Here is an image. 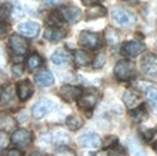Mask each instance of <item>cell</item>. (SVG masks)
I'll list each match as a JSON object with an SVG mask.
<instances>
[{"label": "cell", "mask_w": 157, "mask_h": 156, "mask_svg": "<svg viewBox=\"0 0 157 156\" xmlns=\"http://www.w3.org/2000/svg\"><path fill=\"white\" fill-rule=\"evenodd\" d=\"M110 14L114 23H117L118 26H122V27H129L136 22V17H134L133 12L130 10L122 7V6L113 7Z\"/></svg>", "instance_id": "1"}, {"label": "cell", "mask_w": 157, "mask_h": 156, "mask_svg": "<svg viewBox=\"0 0 157 156\" xmlns=\"http://www.w3.org/2000/svg\"><path fill=\"white\" fill-rule=\"evenodd\" d=\"M114 75L121 82L132 80L136 76V65L130 60H121L118 61L115 68H114Z\"/></svg>", "instance_id": "2"}, {"label": "cell", "mask_w": 157, "mask_h": 156, "mask_svg": "<svg viewBox=\"0 0 157 156\" xmlns=\"http://www.w3.org/2000/svg\"><path fill=\"white\" fill-rule=\"evenodd\" d=\"M78 44H80L81 46H86L91 50H95L102 46V38H100V35L98 33L84 30L78 35Z\"/></svg>", "instance_id": "3"}, {"label": "cell", "mask_w": 157, "mask_h": 156, "mask_svg": "<svg viewBox=\"0 0 157 156\" xmlns=\"http://www.w3.org/2000/svg\"><path fill=\"white\" fill-rule=\"evenodd\" d=\"M54 107H56V103L53 100H50L48 98H41L34 106H33L31 114L35 119H41V118H44L48 113H50Z\"/></svg>", "instance_id": "4"}, {"label": "cell", "mask_w": 157, "mask_h": 156, "mask_svg": "<svg viewBox=\"0 0 157 156\" xmlns=\"http://www.w3.org/2000/svg\"><path fill=\"white\" fill-rule=\"evenodd\" d=\"M142 72L148 76H157V56L155 53H146L141 58Z\"/></svg>", "instance_id": "5"}, {"label": "cell", "mask_w": 157, "mask_h": 156, "mask_svg": "<svg viewBox=\"0 0 157 156\" xmlns=\"http://www.w3.org/2000/svg\"><path fill=\"white\" fill-rule=\"evenodd\" d=\"M145 50V45L140 41H126L121 46V52L127 57H136Z\"/></svg>", "instance_id": "6"}, {"label": "cell", "mask_w": 157, "mask_h": 156, "mask_svg": "<svg viewBox=\"0 0 157 156\" xmlns=\"http://www.w3.org/2000/svg\"><path fill=\"white\" fill-rule=\"evenodd\" d=\"M31 140H33L31 133L23 128L15 129L11 135V141L16 147H26V145H29L31 142Z\"/></svg>", "instance_id": "7"}, {"label": "cell", "mask_w": 157, "mask_h": 156, "mask_svg": "<svg viewBox=\"0 0 157 156\" xmlns=\"http://www.w3.org/2000/svg\"><path fill=\"white\" fill-rule=\"evenodd\" d=\"M60 14L63 15L64 21L68 23H76L81 18V10L75 6H64L60 10Z\"/></svg>", "instance_id": "8"}, {"label": "cell", "mask_w": 157, "mask_h": 156, "mask_svg": "<svg viewBox=\"0 0 157 156\" xmlns=\"http://www.w3.org/2000/svg\"><path fill=\"white\" fill-rule=\"evenodd\" d=\"M8 42H10V46H11L12 52H14L15 54H18V56H21V54H25L26 52H27L29 44H27V41H26L23 37H21V35L12 34L11 37H10V41Z\"/></svg>", "instance_id": "9"}, {"label": "cell", "mask_w": 157, "mask_h": 156, "mask_svg": "<svg viewBox=\"0 0 157 156\" xmlns=\"http://www.w3.org/2000/svg\"><path fill=\"white\" fill-rule=\"evenodd\" d=\"M81 94H83V90L80 87H75V86H63L58 91V95L64 100H67V102L77 100Z\"/></svg>", "instance_id": "10"}, {"label": "cell", "mask_w": 157, "mask_h": 156, "mask_svg": "<svg viewBox=\"0 0 157 156\" xmlns=\"http://www.w3.org/2000/svg\"><path fill=\"white\" fill-rule=\"evenodd\" d=\"M98 98H99L98 94L94 92V91H86V92L83 91L80 98L77 99L78 107H81V109H84V110L94 109V106L96 105V102H98Z\"/></svg>", "instance_id": "11"}, {"label": "cell", "mask_w": 157, "mask_h": 156, "mask_svg": "<svg viewBox=\"0 0 157 156\" xmlns=\"http://www.w3.org/2000/svg\"><path fill=\"white\" fill-rule=\"evenodd\" d=\"M18 31L21 33L22 35H25V37L27 38H34L37 37L38 33H39V25L37 23V22H23V23L18 25Z\"/></svg>", "instance_id": "12"}, {"label": "cell", "mask_w": 157, "mask_h": 156, "mask_svg": "<svg viewBox=\"0 0 157 156\" xmlns=\"http://www.w3.org/2000/svg\"><path fill=\"white\" fill-rule=\"evenodd\" d=\"M77 141H78V144L86 148H98L102 145V138H100V136L95 135V133H86V135L80 136Z\"/></svg>", "instance_id": "13"}, {"label": "cell", "mask_w": 157, "mask_h": 156, "mask_svg": "<svg viewBox=\"0 0 157 156\" xmlns=\"http://www.w3.org/2000/svg\"><path fill=\"white\" fill-rule=\"evenodd\" d=\"M34 82L41 87H49L54 83V76L50 71L42 69L34 75Z\"/></svg>", "instance_id": "14"}, {"label": "cell", "mask_w": 157, "mask_h": 156, "mask_svg": "<svg viewBox=\"0 0 157 156\" xmlns=\"http://www.w3.org/2000/svg\"><path fill=\"white\" fill-rule=\"evenodd\" d=\"M16 92H18V96L21 100H27L33 95V92H34L31 82L30 80H22V82H19L18 86H16Z\"/></svg>", "instance_id": "15"}, {"label": "cell", "mask_w": 157, "mask_h": 156, "mask_svg": "<svg viewBox=\"0 0 157 156\" xmlns=\"http://www.w3.org/2000/svg\"><path fill=\"white\" fill-rule=\"evenodd\" d=\"M65 35H67V30L61 27H48L44 33L45 40H48L49 42H58L65 38Z\"/></svg>", "instance_id": "16"}, {"label": "cell", "mask_w": 157, "mask_h": 156, "mask_svg": "<svg viewBox=\"0 0 157 156\" xmlns=\"http://www.w3.org/2000/svg\"><path fill=\"white\" fill-rule=\"evenodd\" d=\"M15 126H16V121L14 117L6 114V113H0V132L3 133L14 132Z\"/></svg>", "instance_id": "17"}, {"label": "cell", "mask_w": 157, "mask_h": 156, "mask_svg": "<svg viewBox=\"0 0 157 156\" xmlns=\"http://www.w3.org/2000/svg\"><path fill=\"white\" fill-rule=\"evenodd\" d=\"M73 60L77 67H87L91 63V56L88 52L78 49L73 52Z\"/></svg>", "instance_id": "18"}, {"label": "cell", "mask_w": 157, "mask_h": 156, "mask_svg": "<svg viewBox=\"0 0 157 156\" xmlns=\"http://www.w3.org/2000/svg\"><path fill=\"white\" fill-rule=\"evenodd\" d=\"M49 137H50V141H53L56 145H65L69 142V135L63 129L54 131L53 133L49 135Z\"/></svg>", "instance_id": "19"}, {"label": "cell", "mask_w": 157, "mask_h": 156, "mask_svg": "<svg viewBox=\"0 0 157 156\" xmlns=\"http://www.w3.org/2000/svg\"><path fill=\"white\" fill-rule=\"evenodd\" d=\"M140 100H141V96L134 90H127L126 92L123 94V102H125V105L127 107H130V109H132V107L134 109V106L138 105Z\"/></svg>", "instance_id": "20"}, {"label": "cell", "mask_w": 157, "mask_h": 156, "mask_svg": "<svg viewBox=\"0 0 157 156\" xmlns=\"http://www.w3.org/2000/svg\"><path fill=\"white\" fill-rule=\"evenodd\" d=\"M106 14H107V10L103 6H100V4L92 6L87 11V21H94V19H98V18H103V17H106Z\"/></svg>", "instance_id": "21"}, {"label": "cell", "mask_w": 157, "mask_h": 156, "mask_svg": "<svg viewBox=\"0 0 157 156\" xmlns=\"http://www.w3.org/2000/svg\"><path fill=\"white\" fill-rule=\"evenodd\" d=\"M65 123H67V128L69 129V131H77V129H80L81 126H83V118H81L80 115L77 114H72L67 118V121H65Z\"/></svg>", "instance_id": "22"}, {"label": "cell", "mask_w": 157, "mask_h": 156, "mask_svg": "<svg viewBox=\"0 0 157 156\" xmlns=\"http://www.w3.org/2000/svg\"><path fill=\"white\" fill-rule=\"evenodd\" d=\"M64 18L63 15L58 12H52L50 15L46 18V23L49 25V27H61V25L64 23Z\"/></svg>", "instance_id": "23"}, {"label": "cell", "mask_w": 157, "mask_h": 156, "mask_svg": "<svg viewBox=\"0 0 157 156\" xmlns=\"http://www.w3.org/2000/svg\"><path fill=\"white\" fill-rule=\"evenodd\" d=\"M130 117H132L133 121H136V122L144 121V118H146V107H145V105H140L138 107L133 109L132 111H130Z\"/></svg>", "instance_id": "24"}, {"label": "cell", "mask_w": 157, "mask_h": 156, "mask_svg": "<svg viewBox=\"0 0 157 156\" xmlns=\"http://www.w3.org/2000/svg\"><path fill=\"white\" fill-rule=\"evenodd\" d=\"M52 61L56 64V65H61V64L67 63L68 61V53L65 49H57L54 52L53 54H52Z\"/></svg>", "instance_id": "25"}, {"label": "cell", "mask_w": 157, "mask_h": 156, "mask_svg": "<svg viewBox=\"0 0 157 156\" xmlns=\"http://www.w3.org/2000/svg\"><path fill=\"white\" fill-rule=\"evenodd\" d=\"M127 141H129L130 149H132V152H133L134 156H146V152L144 151V148H141V145H140L134 138L132 140V137H129V138H127Z\"/></svg>", "instance_id": "26"}, {"label": "cell", "mask_w": 157, "mask_h": 156, "mask_svg": "<svg viewBox=\"0 0 157 156\" xmlns=\"http://www.w3.org/2000/svg\"><path fill=\"white\" fill-rule=\"evenodd\" d=\"M42 64H44V60H42V57L37 53L30 54V57L27 58V65H29V68H31V69L39 68Z\"/></svg>", "instance_id": "27"}, {"label": "cell", "mask_w": 157, "mask_h": 156, "mask_svg": "<svg viewBox=\"0 0 157 156\" xmlns=\"http://www.w3.org/2000/svg\"><path fill=\"white\" fill-rule=\"evenodd\" d=\"M145 94H146V98L149 99L150 105L153 106V109L157 110V88L156 87L149 86L148 88L145 90Z\"/></svg>", "instance_id": "28"}, {"label": "cell", "mask_w": 157, "mask_h": 156, "mask_svg": "<svg viewBox=\"0 0 157 156\" xmlns=\"http://www.w3.org/2000/svg\"><path fill=\"white\" fill-rule=\"evenodd\" d=\"M0 100H2L3 105H8L10 102H12V100H14V88H12L11 86L7 87V88L2 92Z\"/></svg>", "instance_id": "29"}, {"label": "cell", "mask_w": 157, "mask_h": 156, "mask_svg": "<svg viewBox=\"0 0 157 156\" xmlns=\"http://www.w3.org/2000/svg\"><path fill=\"white\" fill-rule=\"evenodd\" d=\"M106 34H107L106 38H107V42H109V45H115L117 42L119 41V38H118V34L113 30V29H107Z\"/></svg>", "instance_id": "30"}, {"label": "cell", "mask_w": 157, "mask_h": 156, "mask_svg": "<svg viewBox=\"0 0 157 156\" xmlns=\"http://www.w3.org/2000/svg\"><path fill=\"white\" fill-rule=\"evenodd\" d=\"M53 156H76V154H75L73 149H71L68 147H61L54 152Z\"/></svg>", "instance_id": "31"}, {"label": "cell", "mask_w": 157, "mask_h": 156, "mask_svg": "<svg viewBox=\"0 0 157 156\" xmlns=\"http://www.w3.org/2000/svg\"><path fill=\"white\" fill-rule=\"evenodd\" d=\"M104 64H106V54H104V53H99L96 57H95L92 65H94V68L99 69V68H102Z\"/></svg>", "instance_id": "32"}, {"label": "cell", "mask_w": 157, "mask_h": 156, "mask_svg": "<svg viewBox=\"0 0 157 156\" xmlns=\"http://www.w3.org/2000/svg\"><path fill=\"white\" fill-rule=\"evenodd\" d=\"M109 155L110 156H127L125 148H122L121 145H114V147L111 148V151H110Z\"/></svg>", "instance_id": "33"}, {"label": "cell", "mask_w": 157, "mask_h": 156, "mask_svg": "<svg viewBox=\"0 0 157 156\" xmlns=\"http://www.w3.org/2000/svg\"><path fill=\"white\" fill-rule=\"evenodd\" d=\"M8 14H11V6H0V21H6L8 17Z\"/></svg>", "instance_id": "34"}, {"label": "cell", "mask_w": 157, "mask_h": 156, "mask_svg": "<svg viewBox=\"0 0 157 156\" xmlns=\"http://www.w3.org/2000/svg\"><path fill=\"white\" fill-rule=\"evenodd\" d=\"M8 31H10L8 23L4 21H0V38H4L8 34Z\"/></svg>", "instance_id": "35"}, {"label": "cell", "mask_w": 157, "mask_h": 156, "mask_svg": "<svg viewBox=\"0 0 157 156\" xmlns=\"http://www.w3.org/2000/svg\"><path fill=\"white\" fill-rule=\"evenodd\" d=\"M7 144H8L7 136H6L4 133H0V152H2L6 147H7Z\"/></svg>", "instance_id": "36"}, {"label": "cell", "mask_w": 157, "mask_h": 156, "mask_svg": "<svg viewBox=\"0 0 157 156\" xmlns=\"http://www.w3.org/2000/svg\"><path fill=\"white\" fill-rule=\"evenodd\" d=\"M142 136H145V140H152V137L155 136V131L153 129H144L142 131Z\"/></svg>", "instance_id": "37"}, {"label": "cell", "mask_w": 157, "mask_h": 156, "mask_svg": "<svg viewBox=\"0 0 157 156\" xmlns=\"http://www.w3.org/2000/svg\"><path fill=\"white\" fill-rule=\"evenodd\" d=\"M25 72V68L22 65H14L12 67V73L16 75V76H21V75H23Z\"/></svg>", "instance_id": "38"}, {"label": "cell", "mask_w": 157, "mask_h": 156, "mask_svg": "<svg viewBox=\"0 0 157 156\" xmlns=\"http://www.w3.org/2000/svg\"><path fill=\"white\" fill-rule=\"evenodd\" d=\"M81 3H83L84 6H90V7H92V6L99 4L100 0H81Z\"/></svg>", "instance_id": "39"}, {"label": "cell", "mask_w": 157, "mask_h": 156, "mask_svg": "<svg viewBox=\"0 0 157 156\" xmlns=\"http://www.w3.org/2000/svg\"><path fill=\"white\" fill-rule=\"evenodd\" d=\"M7 156H22V152L19 149H11V151H8Z\"/></svg>", "instance_id": "40"}, {"label": "cell", "mask_w": 157, "mask_h": 156, "mask_svg": "<svg viewBox=\"0 0 157 156\" xmlns=\"http://www.w3.org/2000/svg\"><path fill=\"white\" fill-rule=\"evenodd\" d=\"M44 2H46V4L49 6H58L63 3V0H44Z\"/></svg>", "instance_id": "41"}, {"label": "cell", "mask_w": 157, "mask_h": 156, "mask_svg": "<svg viewBox=\"0 0 157 156\" xmlns=\"http://www.w3.org/2000/svg\"><path fill=\"white\" fill-rule=\"evenodd\" d=\"M6 80H7V77H6V75L3 73L2 71H0V84H2V83H4Z\"/></svg>", "instance_id": "42"}, {"label": "cell", "mask_w": 157, "mask_h": 156, "mask_svg": "<svg viewBox=\"0 0 157 156\" xmlns=\"http://www.w3.org/2000/svg\"><path fill=\"white\" fill-rule=\"evenodd\" d=\"M95 156H110V155L107 154L106 151H100V152H98V154H95Z\"/></svg>", "instance_id": "43"}, {"label": "cell", "mask_w": 157, "mask_h": 156, "mask_svg": "<svg viewBox=\"0 0 157 156\" xmlns=\"http://www.w3.org/2000/svg\"><path fill=\"white\" fill-rule=\"evenodd\" d=\"M30 156H44V155H42V154H39V152H33V154H31Z\"/></svg>", "instance_id": "44"}, {"label": "cell", "mask_w": 157, "mask_h": 156, "mask_svg": "<svg viewBox=\"0 0 157 156\" xmlns=\"http://www.w3.org/2000/svg\"><path fill=\"white\" fill-rule=\"evenodd\" d=\"M153 149H155V151L157 152V141H155V142H153Z\"/></svg>", "instance_id": "45"}, {"label": "cell", "mask_w": 157, "mask_h": 156, "mask_svg": "<svg viewBox=\"0 0 157 156\" xmlns=\"http://www.w3.org/2000/svg\"><path fill=\"white\" fill-rule=\"evenodd\" d=\"M125 2H127V3H133V4H134V3H137L138 0H125Z\"/></svg>", "instance_id": "46"}, {"label": "cell", "mask_w": 157, "mask_h": 156, "mask_svg": "<svg viewBox=\"0 0 157 156\" xmlns=\"http://www.w3.org/2000/svg\"><path fill=\"white\" fill-rule=\"evenodd\" d=\"M156 46H157V41H156Z\"/></svg>", "instance_id": "47"}, {"label": "cell", "mask_w": 157, "mask_h": 156, "mask_svg": "<svg viewBox=\"0 0 157 156\" xmlns=\"http://www.w3.org/2000/svg\"><path fill=\"white\" fill-rule=\"evenodd\" d=\"M0 96H2V94H0Z\"/></svg>", "instance_id": "48"}]
</instances>
